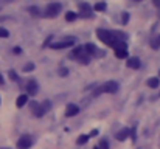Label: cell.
<instances>
[{"mask_svg": "<svg viewBox=\"0 0 160 149\" xmlns=\"http://www.w3.org/2000/svg\"><path fill=\"white\" fill-rule=\"evenodd\" d=\"M97 34H98V37H100V41L103 42V44H106L109 47H115L120 41H123L121 37H120V33H115V31H109V30H103V28H100L98 31H97Z\"/></svg>", "mask_w": 160, "mask_h": 149, "instance_id": "6da1fadb", "label": "cell"}, {"mask_svg": "<svg viewBox=\"0 0 160 149\" xmlns=\"http://www.w3.org/2000/svg\"><path fill=\"white\" fill-rule=\"evenodd\" d=\"M118 89H120V86H118L117 81H107V82H104L98 90L93 92V95H100V93H117Z\"/></svg>", "mask_w": 160, "mask_h": 149, "instance_id": "7a4b0ae2", "label": "cell"}, {"mask_svg": "<svg viewBox=\"0 0 160 149\" xmlns=\"http://www.w3.org/2000/svg\"><path fill=\"white\" fill-rule=\"evenodd\" d=\"M72 57L78 59V61H79L81 64H84V65H87V64H89V61H90V56L86 53L84 47H76V48L72 51Z\"/></svg>", "mask_w": 160, "mask_h": 149, "instance_id": "3957f363", "label": "cell"}, {"mask_svg": "<svg viewBox=\"0 0 160 149\" xmlns=\"http://www.w3.org/2000/svg\"><path fill=\"white\" fill-rule=\"evenodd\" d=\"M61 9H62L61 3H50V5H47V8H45V11H44V16H45L47 19L58 17V14L61 12Z\"/></svg>", "mask_w": 160, "mask_h": 149, "instance_id": "277c9868", "label": "cell"}, {"mask_svg": "<svg viewBox=\"0 0 160 149\" xmlns=\"http://www.w3.org/2000/svg\"><path fill=\"white\" fill-rule=\"evenodd\" d=\"M113 51H115V56L120 57V59H124L128 57V45L124 41H120L115 47H113Z\"/></svg>", "mask_w": 160, "mask_h": 149, "instance_id": "5b68a950", "label": "cell"}, {"mask_svg": "<svg viewBox=\"0 0 160 149\" xmlns=\"http://www.w3.org/2000/svg\"><path fill=\"white\" fill-rule=\"evenodd\" d=\"M73 44H75V39H70V37H67V39H62V41H58V42H54V44H52L50 47H52L53 50L70 48Z\"/></svg>", "mask_w": 160, "mask_h": 149, "instance_id": "8992f818", "label": "cell"}, {"mask_svg": "<svg viewBox=\"0 0 160 149\" xmlns=\"http://www.w3.org/2000/svg\"><path fill=\"white\" fill-rule=\"evenodd\" d=\"M30 110H31V113H33L34 117H38V118H41V117L45 115V110L42 109V106H41L38 101H30Z\"/></svg>", "mask_w": 160, "mask_h": 149, "instance_id": "52a82bcc", "label": "cell"}, {"mask_svg": "<svg viewBox=\"0 0 160 149\" xmlns=\"http://www.w3.org/2000/svg\"><path fill=\"white\" fill-rule=\"evenodd\" d=\"M79 16L84 19H90L93 16V8L89 3H81L79 5Z\"/></svg>", "mask_w": 160, "mask_h": 149, "instance_id": "ba28073f", "label": "cell"}, {"mask_svg": "<svg viewBox=\"0 0 160 149\" xmlns=\"http://www.w3.org/2000/svg\"><path fill=\"white\" fill-rule=\"evenodd\" d=\"M33 145V138L31 135H22L17 142V149H30Z\"/></svg>", "mask_w": 160, "mask_h": 149, "instance_id": "9c48e42d", "label": "cell"}, {"mask_svg": "<svg viewBox=\"0 0 160 149\" xmlns=\"http://www.w3.org/2000/svg\"><path fill=\"white\" fill-rule=\"evenodd\" d=\"M78 112H79V107L76 104H68L65 107V117H75L78 115Z\"/></svg>", "mask_w": 160, "mask_h": 149, "instance_id": "30bf717a", "label": "cell"}, {"mask_svg": "<svg viewBox=\"0 0 160 149\" xmlns=\"http://www.w3.org/2000/svg\"><path fill=\"white\" fill-rule=\"evenodd\" d=\"M38 90H39V89H38V82H36V81H28V82H27V92H28L30 95L34 97V95L38 93Z\"/></svg>", "mask_w": 160, "mask_h": 149, "instance_id": "8fae6325", "label": "cell"}, {"mask_svg": "<svg viewBox=\"0 0 160 149\" xmlns=\"http://www.w3.org/2000/svg\"><path fill=\"white\" fill-rule=\"evenodd\" d=\"M126 65L129 67V68H134V70H137V68H140V59L138 57H129L128 59V62H126Z\"/></svg>", "mask_w": 160, "mask_h": 149, "instance_id": "7c38bea8", "label": "cell"}, {"mask_svg": "<svg viewBox=\"0 0 160 149\" xmlns=\"http://www.w3.org/2000/svg\"><path fill=\"white\" fill-rule=\"evenodd\" d=\"M84 50H86V53H87L89 56H97V54H98V48H97V45H93V44H87V45L84 47Z\"/></svg>", "mask_w": 160, "mask_h": 149, "instance_id": "4fadbf2b", "label": "cell"}, {"mask_svg": "<svg viewBox=\"0 0 160 149\" xmlns=\"http://www.w3.org/2000/svg\"><path fill=\"white\" fill-rule=\"evenodd\" d=\"M129 137V129H121L120 132H117V135H115V138L117 140H120V142H123V140H126Z\"/></svg>", "mask_w": 160, "mask_h": 149, "instance_id": "5bb4252c", "label": "cell"}, {"mask_svg": "<svg viewBox=\"0 0 160 149\" xmlns=\"http://www.w3.org/2000/svg\"><path fill=\"white\" fill-rule=\"evenodd\" d=\"M27 102H28V97H27V95H20V97L17 98V101H16V106H17V107H23Z\"/></svg>", "mask_w": 160, "mask_h": 149, "instance_id": "9a60e30c", "label": "cell"}, {"mask_svg": "<svg viewBox=\"0 0 160 149\" xmlns=\"http://www.w3.org/2000/svg\"><path fill=\"white\" fill-rule=\"evenodd\" d=\"M148 87H151V89L159 87V78H149L148 79Z\"/></svg>", "mask_w": 160, "mask_h": 149, "instance_id": "2e32d148", "label": "cell"}, {"mask_svg": "<svg viewBox=\"0 0 160 149\" xmlns=\"http://www.w3.org/2000/svg\"><path fill=\"white\" fill-rule=\"evenodd\" d=\"M151 47L154 50H157L160 47V34H157V36H154V39L151 41Z\"/></svg>", "mask_w": 160, "mask_h": 149, "instance_id": "e0dca14e", "label": "cell"}, {"mask_svg": "<svg viewBox=\"0 0 160 149\" xmlns=\"http://www.w3.org/2000/svg\"><path fill=\"white\" fill-rule=\"evenodd\" d=\"M28 11H30V14H31V16H34V17H38V16H39V8H36V6H30V8H28Z\"/></svg>", "mask_w": 160, "mask_h": 149, "instance_id": "ac0fdd59", "label": "cell"}, {"mask_svg": "<svg viewBox=\"0 0 160 149\" xmlns=\"http://www.w3.org/2000/svg\"><path fill=\"white\" fill-rule=\"evenodd\" d=\"M89 138H90L89 135H81V137L76 140V143H78V145H84V143H87V140H89Z\"/></svg>", "mask_w": 160, "mask_h": 149, "instance_id": "d6986e66", "label": "cell"}, {"mask_svg": "<svg viewBox=\"0 0 160 149\" xmlns=\"http://www.w3.org/2000/svg\"><path fill=\"white\" fill-rule=\"evenodd\" d=\"M8 36H9V31H8L6 28L0 27V39H5V37H8Z\"/></svg>", "mask_w": 160, "mask_h": 149, "instance_id": "ffe728a7", "label": "cell"}, {"mask_svg": "<svg viewBox=\"0 0 160 149\" xmlns=\"http://www.w3.org/2000/svg\"><path fill=\"white\" fill-rule=\"evenodd\" d=\"M95 11H104L106 9V3H103V2H100V3H97L95 5V8H93Z\"/></svg>", "mask_w": 160, "mask_h": 149, "instance_id": "44dd1931", "label": "cell"}, {"mask_svg": "<svg viewBox=\"0 0 160 149\" xmlns=\"http://www.w3.org/2000/svg\"><path fill=\"white\" fill-rule=\"evenodd\" d=\"M75 19H76V12H72V11H70V12L65 14V20L72 22V20H75Z\"/></svg>", "mask_w": 160, "mask_h": 149, "instance_id": "7402d4cb", "label": "cell"}, {"mask_svg": "<svg viewBox=\"0 0 160 149\" xmlns=\"http://www.w3.org/2000/svg\"><path fill=\"white\" fill-rule=\"evenodd\" d=\"M98 149H109V143H107V140H101Z\"/></svg>", "mask_w": 160, "mask_h": 149, "instance_id": "603a6c76", "label": "cell"}, {"mask_svg": "<svg viewBox=\"0 0 160 149\" xmlns=\"http://www.w3.org/2000/svg\"><path fill=\"white\" fill-rule=\"evenodd\" d=\"M33 68H34V64H33V62H30V64H27V65L23 67V72H31Z\"/></svg>", "mask_w": 160, "mask_h": 149, "instance_id": "cb8c5ba5", "label": "cell"}, {"mask_svg": "<svg viewBox=\"0 0 160 149\" xmlns=\"http://www.w3.org/2000/svg\"><path fill=\"white\" fill-rule=\"evenodd\" d=\"M9 78H11V79H12V81H17V79H19V78H17V75H16V72H14V70H11V72H9Z\"/></svg>", "mask_w": 160, "mask_h": 149, "instance_id": "d4e9b609", "label": "cell"}, {"mask_svg": "<svg viewBox=\"0 0 160 149\" xmlns=\"http://www.w3.org/2000/svg\"><path fill=\"white\" fill-rule=\"evenodd\" d=\"M128 19H129V16H128V12H123V23H124V25L128 23Z\"/></svg>", "mask_w": 160, "mask_h": 149, "instance_id": "484cf974", "label": "cell"}, {"mask_svg": "<svg viewBox=\"0 0 160 149\" xmlns=\"http://www.w3.org/2000/svg\"><path fill=\"white\" fill-rule=\"evenodd\" d=\"M14 53H16V54L22 53V48H20V47H16V48H14Z\"/></svg>", "mask_w": 160, "mask_h": 149, "instance_id": "4316f807", "label": "cell"}, {"mask_svg": "<svg viewBox=\"0 0 160 149\" xmlns=\"http://www.w3.org/2000/svg\"><path fill=\"white\" fill-rule=\"evenodd\" d=\"M152 3H154L157 8H160V0H152Z\"/></svg>", "mask_w": 160, "mask_h": 149, "instance_id": "83f0119b", "label": "cell"}, {"mask_svg": "<svg viewBox=\"0 0 160 149\" xmlns=\"http://www.w3.org/2000/svg\"><path fill=\"white\" fill-rule=\"evenodd\" d=\"M61 75H62V76H67V70L62 68V70H61Z\"/></svg>", "mask_w": 160, "mask_h": 149, "instance_id": "f1b7e54d", "label": "cell"}, {"mask_svg": "<svg viewBox=\"0 0 160 149\" xmlns=\"http://www.w3.org/2000/svg\"><path fill=\"white\" fill-rule=\"evenodd\" d=\"M90 135H92V137H95V135H98V131H97V129H95V131H92V134H90ZM90 135H89V137H90Z\"/></svg>", "mask_w": 160, "mask_h": 149, "instance_id": "f546056e", "label": "cell"}, {"mask_svg": "<svg viewBox=\"0 0 160 149\" xmlns=\"http://www.w3.org/2000/svg\"><path fill=\"white\" fill-rule=\"evenodd\" d=\"M5 84V79H3V76H2V73H0V86H3Z\"/></svg>", "mask_w": 160, "mask_h": 149, "instance_id": "4dcf8cb0", "label": "cell"}, {"mask_svg": "<svg viewBox=\"0 0 160 149\" xmlns=\"http://www.w3.org/2000/svg\"><path fill=\"white\" fill-rule=\"evenodd\" d=\"M2 8H3V3H0V9H2Z\"/></svg>", "mask_w": 160, "mask_h": 149, "instance_id": "1f68e13d", "label": "cell"}, {"mask_svg": "<svg viewBox=\"0 0 160 149\" xmlns=\"http://www.w3.org/2000/svg\"><path fill=\"white\" fill-rule=\"evenodd\" d=\"M0 149H8V148H0Z\"/></svg>", "mask_w": 160, "mask_h": 149, "instance_id": "d6a6232c", "label": "cell"}, {"mask_svg": "<svg viewBox=\"0 0 160 149\" xmlns=\"http://www.w3.org/2000/svg\"><path fill=\"white\" fill-rule=\"evenodd\" d=\"M135 2H142V0H135Z\"/></svg>", "mask_w": 160, "mask_h": 149, "instance_id": "836d02e7", "label": "cell"}, {"mask_svg": "<svg viewBox=\"0 0 160 149\" xmlns=\"http://www.w3.org/2000/svg\"><path fill=\"white\" fill-rule=\"evenodd\" d=\"M93 149H98V148H93Z\"/></svg>", "mask_w": 160, "mask_h": 149, "instance_id": "e575fe53", "label": "cell"}]
</instances>
